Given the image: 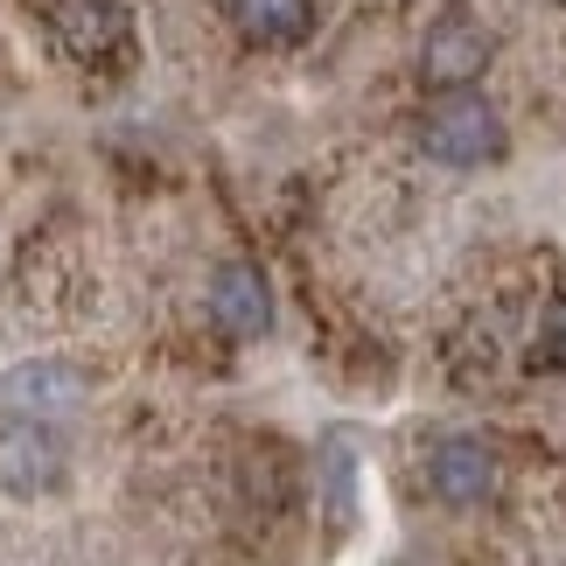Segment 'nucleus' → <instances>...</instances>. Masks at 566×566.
<instances>
[{"mask_svg":"<svg viewBox=\"0 0 566 566\" xmlns=\"http://www.w3.org/2000/svg\"><path fill=\"white\" fill-rule=\"evenodd\" d=\"M420 147L441 168H490L511 155V126L483 92H441L420 119Z\"/></svg>","mask_w":566,"mask_h":566,"instance_id":"1","label":"nucleus"},{"mask_svg":"<svg viewBox=\"0 0 566 566\" xmlns=\"http://www.w3.org/2000/svg\"><path fill=\"white\" fill-rule=\"evenodd\" d=\"M490 56H496V29L469 8V0H448V8L427 21L420 77L433 84V92H469V84L490 71Z\"/></svg>","mask_w":566,"mask_h":566,"instance_id":"2","label":"nucleus"},{"mask_svg":"<svg viewBox=\"0 0 566 566\" xmlns=\"http://www.w3.org/2000/svg\"><path fill=\"white\" fill-rule=\"evenodd\" d=\"M71 475V448L50 420L0 412V496H56Z\"/></svg>","mask_w":566,"mask_h":566,"instance_id":"3","label":"nucleus"},{"mask_svg":"<svg viewBox=\"0 0 566 566\" xmlns=\"http://www.w3.org/2000/svg\"><path fill=\"white\" fill-rule=\"evenodd\" d=\"M92 399V378L77 371L71 357H29L14 364V371H0V412H14V420H63V412H77Z\"/></svg>","mask_w":566,"mask_h":566,"instance_id":"4","label":"nucleus"},{"mask_svg":"<svg viewBox=\"0 0 566 566\" xmlns=\"http://www.w3.org/2000/svg\"><path fill=\"white\" fill-rule=\"evenodd\" d=\"M427 490L441 496L448 511H475L496 496V448L475 441V433H448L427 454Z\"/></svg>","mask_w":566,"mask_h":566,"instance_id":"5","label":"nucleus"},{"mask_svg":"<svg viewBox=\"0 0 566 566\" xmlns=\"http://www.w3.org/2000/svg\"><path fill=\"white\" fill-rule=\"evenodd\" d=\"M210 315L224 336H266L273 329V287L266 273L245 266V259H231V266H217L210 280Z\"/></svg>","mask_w":566,"mask_h":566,"instance_id":"6","label":"nucleus"},{"mask_svg":"<svg viewBox=\"0 0 566 566\" xmlns=\"http://www.w3.org/2000/svg\"><path fill=\"white\" fill-rule=\"evenodd\" d=\"M224 14L259 50H294L315 35V0H224Z\"/></svg>","mask_w":566,"mask_h":566,"instance_id":"7","label":"nucleus"},{"mask_svg":"<svg viewBox=\"0 0 566 566\" xmlns=\"http://www.w3.org/2000/svg\"><path fill=\"white\" fill-rule=\"evenodd\" d=\"M63 42H71V56L84 63H105V56H119L126 50V8L119 0H63Z\"/></svg>","mask_w":566,"mask_h":566,"instance_id":"8","label":"nucleus"},{"mask_svg":"<svg viewBox=\"0 0 566 566\" xmlns=\"http://www.w3.org/2000/svg\"><path fill=\"white\" fill-rule=\"evenodd\" d=\"M315 483H322V496H329V525L336 532H350V517H357V454H350V441H322V469H315Z\"/></svg>","mask_w":566,"mask_h":566,"instance_id":"9","label":"nucleus"},{"mask_svg":"<svg viewBox=\"0 0 566 566\" xmlns=\"http://www.w3.org/2000/svg\"><path fill=\"white\" fill-rule=\"evenodd\" d=\"M538 350H546L553 371H566V294L546 308V329H538Z\"/></svg>","mask_w":566,"mask_h":566,"instance_id":"10","label":"nucleus"}]
</instances>
